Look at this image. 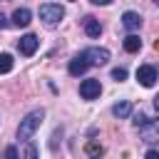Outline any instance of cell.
<instances>
[{"mask_svg":"<svg viewBox=\"0 0 159 159\" xmlns=\"http://www.w3.org/2000/svg\"><path fill=\"white\" fill-rule=\"evenodd\" d=\"M42 117H45V112L42 109H32L22 122H20V127H17V139L20 142H30V137L37 132V127L42 124Z\"/></svg>","mask_w":159,"mask_h":159,"instance_id":"cell-1","label":"cell"},{"mask_svg":"<svg viewBox=\"0 0 159 159\" xmlns=\"http://www.w3.org/2000/svg\"><path fill=\"white\" fill-rule=\"evenodd\" d=\"M62 17H65V7H62V5H57V2H45V5H40V20H42L45 25H57Z\"/></svg>","mask_w":159,"mask_h":159,"instance_id":"cell-2","label":"cell"},{"mask_svg":"<svg viewBox=\"0 0 159 159\" xmlns=\"http://www.w3.org/2000/svg\"><path fill=\"white\" fill-rule=\"evenodd\" d=\"M139 134H142V142L159 144V117L157 119H147V124L139 127Z\"/></svg>","mask_w":159,"mask_h":159,"instance_id":"cell-3","label":"cell"},{"mask_svg":"<svg viewBox=\"0 0 159 159\" xmlns=\"http://www.w3.org/2000/svg\"><path fill=\"white\" fill-rule=\"evenodd\" d=\"M99 94H102V84H99V80H94V77L82 80V84H80V97H82V99H97Z\"/></svg>","mask_w":159,"mask_h":159,"instance_id":"cell-4","label":"cell"},{"mask_svg":"<svg viewBox=\"0 0 159 159\" xmlns=\"http://www.w3.org/2000/svg\"><path fill=\"white\" fill-rule=\"evenodd\" d=\"M7 159H37V147L32 142H22L20 154H17V147H7Z\"/></svg>","mask_w":159,"mask_h":159,"instance_id":"cell-5","label":"cell"},{"mask_svg":"<svg viewBox=\"0 0 159 159\" xmlns=\"http://www.w3.org/2000/svg\"><path fill=\"white\" fill-rule=\"evenodd\" d=\"M84 52V57H87V62L89 65H107L109 62V50H104V47H87V50H82Z\"/></svg>","mask_w":159,"mask_h":159,"instance_id":"cell-6","label":"cell"},{"mask_svg":"<svg viewBox=\"0 0 159 159\" xmlns=\"http://www.w3.org/2000/svg\"><path fill=\"white\" fill-rule=\"evenodd\" d=\"M157 67L154 65H142L139 70H137V82L142 84V87H154V82H157Z\"/></svg>","mask_w":159,"mask_h":159,"instance_id":"cell-7","label":"cell"},{"mask_svg":"<svg viewBox=\"0 0 159 159\" xmlns=\"http://www.w3.org/2000/svg\"><path fill=\"white\" fill-rule=\"evenodd\" d=\"M87 67H89V62H87L84 52H80V55H75V57L70 60V65H67V72H70L72 77H80V75H84V72H87Z\"/></svg>","mask_w":159,"mask_h":159,"instance_id":"cell-8","label":"cell"},{"mask_svg":"<svg viewBox=\"0 0 159 159\" xmlns=\"http://www.w3.org/2000/svg\"><path fill=\"white\" fill-rule=\"evenodd\" d=\"M37 45H40V40H37L35 35H22V37H20V42H17V50H20V55L30 57V55H35Z\"/></svg>","mask_w":159,"mask_h":159,"instance_id":"cell-9","label":"cell"},{"mask_svg":"<svg viewBox=\"0 0 159 159\" xmlns=\"http://www.w3.org/2000/svg\"><path fill=\"white\" fill-rule=\"evenodd\" d=\"M30 20H32V12H30L27 7H17V10L12 12V20H10V22H12L15 27H27Z\"/></svg>","mask_w":159,"mask_h":159,"instance_id":"cell-10","label":"cell"},{"mask_svg":"<svg viewBox=\"0 0 159 159\" xmlns=\"http://www.w3.org/2000/svg\"><path fill=\"white\" fill-rule=\"evenodd\" d=\"M122 25H124L127 30H139V25H142V15L134 12V10H127V12L122 15Z\"/></svg>","mask_w":159,"mask_h":159,"instance_id":"cell-11","label":"cell"},{"mask_svg":"<svg viewBox=\"0 0 159 159\" xmlns=\"http://www.w3.org/2000/svg\"><path fill=\"white\" fill-rule=\"evenodd\" d=\"M84 32H87V37H99V35H102V25H99V20H94V17H84Z\"/></svg>","mask_w":159,"mask_h":159,"instance_id":"cell-12","label":"cell"},{"mask_svg":"<svg viewBox=\"0 0 159 159\" xmlns=\"http://www.w3.org/2000/svg\"><path fill=\"white\" fill-rule=\"evenodd\" d=\"M112 114H114L117 119H124V117H129V114H132V102H127V99L117 102V104L112 107Z\"/></svg>","mask_w":159,"mask_h":159,"instance_id":"cell-13","label":"cell"},{"mask_svg":"<svg viewBox=\"0 0 159 159\" xmlns=\"http://www.w3.org/2000/svg\"><path fill=\"white\" fill-rule=\"evenodd\" d=\"M139 47H142L139 35H127V37H124V50H127V52H139Z\"/></svg>","mask_w":159,"mask_h":159,"instance_id":"cell-14","label":"cell"},{"mask_svg":"<svg viewBox=\"0 0 159 159\" xmlns=\"http://www.w3.org/2000/svg\"><path fill=\"white\" fill-rule=\"evenodd\" d=\"M12 65H15V60H12V55H7V52H2V55H0V75H7V72L12 70Z\"/></svg>","mask_w":159,"mask_h":159,"instance_id":"cell-15","label":"cell"},{"mask_svg":"<svg viewBox=\"0 0 159 159\" xmlns=\"http://www.w3.org/2000/svg\"><path fill=\"white\" fill-rule=\"evenodd\" d=\"M132 124H134L137 129L144 127V124H147V114H144V112H134V114H132Z\"/></svg>","mask_w":159,"mask_h":159,"instance_id":"cell-16","label":"cell"},{"mask_svg":"<svg viewBox=\"0 0 159 159\" xmlns=\"http://www.w3.org/2000/svg\"><path fill=\"white\" fill-rule=\"evenodd\" d=\"M112 80H117V82L127 80V70H124V67H114V70H112Z\"/></svg>","mask_w":159,"mask_h":159,"instance_id":"cell-17","label":"cell"},{"mask_svg":"<svg viewBox=\"0 0 159 159\" xmlns=\"http://www.w3.org/2000/svg\"><path fill=\"white\" fill-rule=\"evenodd\" d=\"M144 159H159V152H157V149H149V152H147V157H144Z\"/></svg>","mask_w":159,"mask_h":159,"instance_id":"cell-18","label":"cell"},{"mask_svg":"<svg viewBox=\"0 0 159 159\" xmlns=\"http://www.w3.org/2000/svg\"><path fill=\"white\" fill-rule=\"evenodd\" d=\"M2 27H7V17L0 12V30H2Z\"/></svg>","mask_w":159,"mask_h":159,"instance_id":"cell-19","label":"cell"},{"mask_svg":"<svg viewBox=\"0 0 159 159\" xmlns=\"http://www.w3.org/2000/svg\"><path fill=\"white\" fill-rule=\"evenodd\" d=\"M89 2H94V5H109L112 0H89Z\"/></svg>","mask_w":159,"mask_h":159,"instance_id":"cell-20","label":"cell"},{"mask_svg":"<svg viewBox=\"0 0 159 159\" xmlns=\"http://www.w3.org/2000/svg\"><path fill=\"white\" fill-rule=\"evenodd\" d=\"M154 109H157V114H159V94L154 97Z\"/></svg>","mask_w":159,"mask_h":159,"instance_id":"cell-21","label":"cell"},{"mask_svg":"<svg viewBox=\"0 0 159 159\" xmlns=\"http://www.w3.org/2000/svg\"><path fill=\"white\" fill-rule=\"evenodd\" d=\"M92 159H99V157H92Z\"/></svg>","mask_w":159,"mask_h":159,"instance_id":"cell-22","label":"cell"},{"mask_svg":"<svg viewBox=\"0 0 159 159\" xmlns=\"http://www.w3.org/2000/svg\"><path fill=\"white\" fill-rule=\"evenodd\" d=\"M154 2H157V5H159V0H154Z\"/></svg>","mask_w":159,"mask_h":159,"instance_id":"cell-23","label":"cell"}]
</instances>
